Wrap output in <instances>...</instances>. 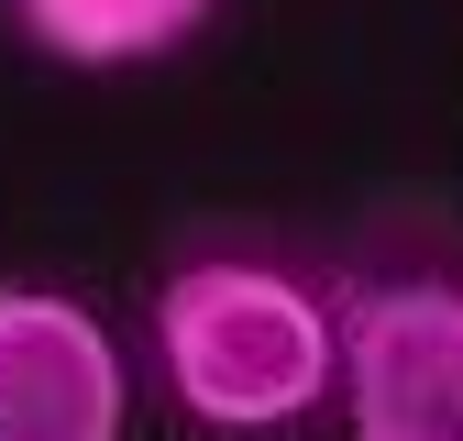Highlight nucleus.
<instances>
[{
    "instance_id": "1",
    "label": "nucleus",
    "mask_w": 463,
    "mask_h": 441,
    "mask_svg": "<svg viewBox=\"0 0 463 441\" xmlns=\"http://www.w3.org/2000/svg\"><path fill=\"white\" fill-rule=\"evenodd\" d=\"M155 364L199 430H287L331 398V298L265 254H188L155 287Z\"/></svg>"
},
{
    "instance_id": "2",
    "label": "nucleus",
    "mask_w": 463,
    "mask_h": 441,
    "mask_svg": "<svg viewBox=\"0 0 463 441\" xmlns=\"http://www.w3.org/2000/svg\"><path fill=\"white\" fill-rule=\"evenodd\" d=\"M331 398L354 441H463V276H354L331 298Z\"/></svg>"
},
{
    "instance_id": "3",
    "label": "nucleus",
    "mask_w": 463,
    "mask_h": 441,
    "mask_svg": "<svg viewBox=\"0 0 463 441\" xmlns=\"http://www.w3.org/2000/svg\"><path fill=\"white\" fill-rule=\"evenodd\" d=\"M0 441H122V342L67 287H0Z\"/></svg>"
},
{
    "instance_id": "4",
    "label": "nucleus",
    "mask_w": 463,
    "mask_h": 441,
    "mask_svg": "<svg viewBox=\"0 0 463 441\" xmlns=\"http://www.w3.org/2000/svg\"><path fill=\"white\" fill-rule=\"evenodd\" d=\"M0 12L55 67H155L210 23V0H0Z\"/></svg>"
}]
</instances>
